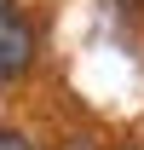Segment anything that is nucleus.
Instances as JSON below:
<instances>
[{
  "label": "nucleus",
  "mask_w": 144,
  "mask_h": 150,
  "mask_svg": "<svg viewBox=\"0 0 144 150\" xmlns=\"http://www.w3.org/2000/svg\"><path fill=\"white\" fill-rule=\"evenodd\" d=\"M35 64V29L23 23L18 0H0V81H23Z\"/></svg>",
  "instance_id": "f257e3e1"
},
{
  "label": "nucleus",
  "mask_w": 144,
  "mask_h": 150,
  "mask_svg": "<svg viewBox=\"0 0 144 150\" xmlns=\"http://www.w3.org/2000/svg\"><path fill=\"white\" fill-rule=\"evenodd\" d=\"M0 150H35V144H29L18 127H0Z\"/></svg>",
  "instance_id": "f03ea898"
},
{
  "label": "nucleus",
  "mask_w": 144,
  "mask_h": 150,
  "mask_svg": "<svg viewBox=\"0 0 144 150\" xmlns=\"http://www.w3.org/2000/svg\"><path fill=\"white\" fill-rule=\"evenodd\" d=\"M115 6H144V0H115Z\"/></svg>",
  "instance_id": "7ed1b4c3"
}]
</instances>
